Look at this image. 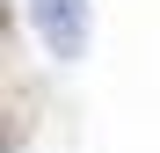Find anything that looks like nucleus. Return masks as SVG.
Here are the masks:
<instances>
[{"mask_svg":"<svg viewBox=\"0 0 160 153\" xmlns=\"http://www.w3.org/2000/svg\"><path fill=\"white\" fill-rule=\"evenodd\" d=\"M29 15H37V29H44V44L58 59H80L88 51V29H95L88 0H29Z\"/></svg>","mask_w":160,"mask_h":153,"instance_id":"nucleus-1","label":"nucleus"}]
</instances>
